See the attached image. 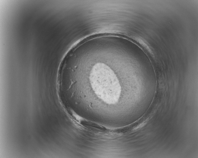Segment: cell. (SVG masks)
I'll return each instance as SVG.
<instances>
[{
  "label": "cell",
  "mask_w": 198,
  "mask_h": 158,
  "mask_svg": "<svg viewBox=\"0 0 198 158\" xmlns=\"http://www.w3.org/2000/svg\"><path fill=\"white\" fill-rule=\"evenodd\" d=\"M108 49L98 44L84 47L73 55L66 68V85L86 112L107 114L122 107L126 77L115 69Z\"/></svg>",
  "instance_id": "6da1fadb"
}]
</instances>
